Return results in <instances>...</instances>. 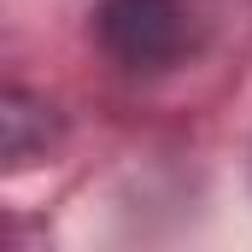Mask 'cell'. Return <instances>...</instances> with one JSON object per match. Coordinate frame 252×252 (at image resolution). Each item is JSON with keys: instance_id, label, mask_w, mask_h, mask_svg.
<instances>
[{"instance_id": "6da1fadb", "label": "cell", "mask_w": 252, "mask_h": 252, "mask_svg": "<svg viewBox=\"0 0 252 252\" xmlns=\"http://www.w3.org/2000/svg\"><path fill=\"white\" fill-rule=\"evenodd\" d=\"M94 30H100V47L124 70H164L188 47V6L182 0H100Z\"/></svg>"}, {"instance_id": "7a4b0ae2", "label": "cell", "mask_w": 252, "mask_h": 252, "mask_svg": "<svg viewBox=\"0 0 252 252\" xmlns=\"http://www.w3.org/2000/svg\"><path fill=\"white\" fill-rule=\"evenodd\" d=\"M64 147V112L47 94L0 82V176H24L53 164Z\"/></svg>"}]
</instances>
